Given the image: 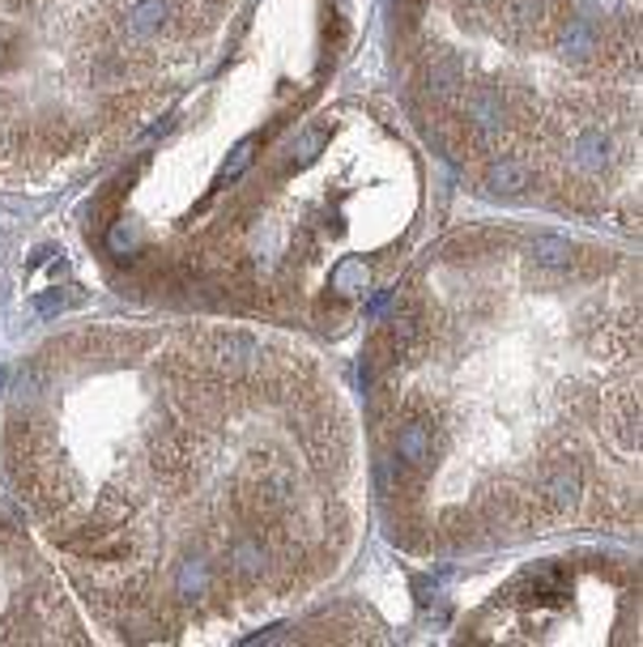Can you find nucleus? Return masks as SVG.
<instances>
[{
	"label": "nucleus",
	"instance_id": "f257e3e1",
	"mask_svg": "<svg viewBox=\"0 0 643 647\" xmlns=\"http://www.w3.org/2000/svg\"><path fill=\"white\" fill-rule=\"evenodd\" d=\"M13 64V39H9V30L0 26V73Z\"/></svg>",
	"mask_w": 643,
	"mask_h": 647
}]
</instances>
